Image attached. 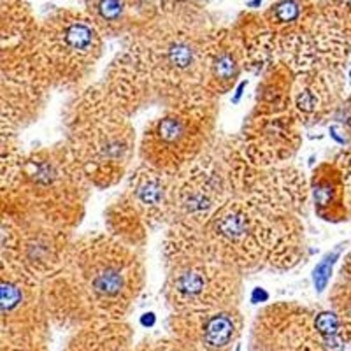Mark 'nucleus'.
Returning <instances> with one entry per match:
<instances>
[{"mask_svg":"<svg viewBox=\"0 0 351 351\" xmlns=\"http://www.w3.org/2000/svg\"><path fill=\"white\" fill-rule=\"evenodd\" d=\"M215 30L206 8L164 4L125 36L102 84L128 116L155 104L169 108L209 97L206 60Z\"/></svg>","mask_w":351,"mask_h":351,"instance_id":"f257e3e1","label":"nucleus"},{"mask_svg":"<svg viewBox=\"0 0 351 351\" xmlns=\"http://www.w3.org/2000/svg\"><path fill=\"white\" fill-rule=\"evenodd\" d=\"M144 283L141 250L97 232L72 239L62 267L43 288L51 322L80 330L125 319Z\"/></svg>","mask_w":351,"mask_h":351,"instance_id":"f03ea898","label":"nucleus"},{"mask_svg":"<svg viewBox=\"0 0 351 351\" xmlns=\"http://www.w3.org/2000/svg\"><path fill=\"white\" fill-rule=\"evenodd\" d=\"M64 130V143L92 188L106 190L127 176L136 155V130L104 84L90 83L72 93L65 104Z\"/></svg>","mask_w":351,"mask_h":351,"instance_id":"7ed1b4c3","label":"nucleus"},{"mask_svg":"<svg viewBox=\"0 0 351 351\" xmlns=\"http://www.w3.org/2000/svg\"><path fill=\"white\" fill-rule=\"evenodd\" d=\"M90 190L67 144L43 146L25 153L11 183L2 188V211L74 232L83 221Z\"/></svg>","mask_w":351,"mask_h":351,"instance_id":"20e7f679","label":"nucleus"},{"mask_svg":"<svg viewBox=\"0 0 351 351\" xmlns=\"http://www.w3.org/2000/svg\"><path fill=\"white\" fill-rule=\"evenodd\" d=\"M164 260V297L172 313L239 307L244 274L204 246L195 232L169 228Z\"/></svg>","mask_w":351,"mask_h":351,"instance_id":"39448f33","label":"nucleus"},{"mask_svg":"<svg viewBox=\"0 0 351 351\" xmlns=\"http://www.w3.org/2000/svg\"><path fill=\"white\" fill-rule=\"evenodd\" d=\"M250 160L237 139H221L171 176L169 228L200 230L223 204L239 193Z\"/></svg>","mask_w":351,"mask_h":351,"instance_id":"423d86ee","label":"nucleus"},{"mask_svg":"<svg viewBox=\"0 0 351 351\" xmlns=\"http://www.w3.org/2000/svg\"><path fill=\"white\" fill-rule=\"evenodd\" d=\"M104 39L83 9L62 8L39 21L34 55L53 90L86 86L104 53Z\"/></svg>","mask_w":351,"mask_h":351,"instance_id":"0eeeda50","label":"nucleus"},{"mask_svg":"<svg viewBox=\"0 0 351 351\" xmlns=\"http://www.w3.org/2000/svg\"><path fill=\"white\" fill-rule=\"evenodd\" d=\"M218 100L209 97L183 100L164 108L144 127L139 143L141 164L176 174L216 143Z\"/></svg>","mask_w":351,"mask_h":351,"instance_id":"6e6552de","label":"nucleus"},{"mask_svg":"<svg viewBox=\"0 0 351 351\" xmlns=\"http://www.w3.org/2000/svg\"><path fill=\"white\" fill-rule=\"evenodd\" d=\"M171 174L139 164L128 176L125 190L104 211L108 234L137 250L152 232L167 223Z\"/></svg>","mask_w":351,"mask_h":351,"instance_id":"1a4fd4ad","label":"nucleus"},{"mask_svg":"<svg viewBox=\"0 0 351 351\" xmlns=\"http://www.w3.org/2000/svg\"><path fill=\"white\" fill-rule=\"evenodd\" d=\"M2 265L44 283L64 263L72 232L32 216L2 211Z\"/></svg>","mask_w":351,"mask_h":351,"instance_id":"9d476101","label":"nucleus"},{"mask_svg":"<svg viewBox=\"0 0 351 351\" xmlns=\"http://www.w3.org/2000/svg\"><path fill=\"white\" fill-rule=\"evenodd\" d=\"M344 337L325 335L316 313L295 302L265 307L252 328V351H344Z\"/></svg>","mask_w":351,"mask_h":351,"instance_id":"9b49d317","label":"nucleus"},{"mask_svg":"<svg viewBox=\"0 0 351 351\" xmlns=\"http://www.w3.org/2000/svg\"><path fill=\"white\" fill-rule=\"evenodd\" d=\"M0 324L2 344L46 346L51 316L44 297L43 283L2 265Z\"/></svg>","mask_w":351,"mask_h":351,"instance_id":"f8f14e48","label":"nucleus"},{"mask_svg":"<svg viewBox=\"0 0 351 351\" xmlns=\"http://www.w3.org/2000/svg\"><path fill=\"white\" fill-rule=\"evenodd\" d=\"M2 121L18 130L34 123L46 108L53 86L40 71L34 46L2 51Z\"/></svg>","mask_w":351,"mask_h":351,"instance_id":"ddd939ff","label":"nucleus"},{"mask_svg":"<svg viewBox=\"0 0 351 351\" xmlns=\"http://www.w3.org/2000/svg\"><path fill=\"white\" fill-rule=\"evenodd\" d=\"M302 123L293 109L265 111L253 109L244 125L239 146L246 158L256 167H274L288 164L300 146Z\"/></svg>","mask_w":351,"mask_h":351,"instance_id":"4468645a","label":"nucleus"},{"mask_svg":"<svg viewBox=\"0 0 351 351\" xmlns=\"http://www.w3.org/2000/svg\"><path fill=\"white\" fill-rule=\"evenodd\" d=\"M243 330L239 307L202 313H172L169 332L172 337L206 351H228Z\"/></svg>","mask_w":351,"mask_h":351,"instance_id":"2eb2a0df","label":"nucleus"},{"mask_svg":"<svg viewBox=\"0 0 351 351\" xmlns=\"http://www.w3.org/2000/svg\"><path fill=\"white\" fill-rule=\"evenodd\" d=\"M247 69V56L234 27H216L206 60V93L211 99L227 95Z\"/></svg>","mask_w":351,"mask_h":351,"instance_id":"dca6fc26","label":"nucleus"},{"mask_svg":"<svg viewBox=\"0 0 351 351\" xmlns=\"http://www.w3.org/2000/svg\"><path fill=\"white\" fill-rule=\"evenodd\" d=\"M337 71H307L295 74L291 109L302 125H315L334 104Z\"/></svg>","mask_w":351,"mask_h":351,"instance_id":"f3484780","label":"nucleus"},{"mask_svg":"<svg viewBox=\"0 0 351 351\" xmlns=\"http://www.w3.org/2000/svg\"><path fill=\"white\" fill-rule=\"evenodd\" d=\"M309 197L318 218L337 223L346 219V180L339 165L325 162L313 171L309 180Z\"/></svg>","mask_w":351,"mask_h":351,"instance_id":"a211bd4d","label":"nucleus"},{"mask_svg":"<svg viewBox=\"0 0 351 351\" xmlns=\"http://www.w3.org/2000/svg\"><path fill=\"white\" fill-rule=\"evenodd\" d=\"M67 351H144L143 348H134L132 330L125 319L108 322L74 332L69 341Z\"/></svg>","mask_w":351,"mask_h":351,"instance_id":"6ab92c4d","label":"nucleus"},{"mask_svg":"<svg viewBox=\"0 0 351 351\" xmlns=\"http://www.w3.org/2000/svg\"><path fill=\"white\" fill-rule=\"evenodd\" d=\"M83 11L106 39L125 37L137 25L130 0H84Z\"/></svg>","mask_w":351,"mask_h":351,"instance_id":"aec40b11","label":"nucleus"},{"mask_svg":"<svg viewBox=\"0 0 351 351\" xmlns=\"http://www.w3.org/2000/svg\"><path fill=\"white\" fill-rule=\"evenodd\" d=\"M322 11L351 39V0H322Z\"/></svg>","mask_w":351,"mask_h":351,"instance_id":"412c9836","label":"nucleus"},{"mask_svg":"<svg viewBox=\"0 0 351 351\" xmlns=\"http://www.w3.org/2000/svg\"><path fill=\"white\" fill-rule=\"evenodd\" d=\"M130 5L132 11H134V16H136L137 25H139L143 21L152 20L155 14H158V11L164 5V0H130Z\"/></svg>","mask_w":351,"mask_h":351,"instance_id":"4be33fe9","label":"nucleus"},{"mask_svg":"<svg viewBox=\"0 0 351 351\" xmlns=\"http://www.w3.org/2000/svg\"><path fill=\"white\" fill-rule=\"evenodd\" d=\"M144 351H206L200 350V348L192 346V344H186L183 341L176 339L172 335L165 337V339H160L156 343H153L152 346H143Z\"/></svg>","mask_w":351,"mask_h":351,"instance_id":"5701e85b","label":"nucleus"},{"mask_svg":"<svg viewBox=\"0 0 351 351\" xmlns=\"http://www.w3.org/2000/svg\"><path fill=\"white\" fill-rule=\"evenodd\" d=\"M339 256V252H334L332 255H327L324 258V262L318 263L315 269V285L318 288V291L325 290L327 287L328 280H330V272H332V265L335 263V258Z\"/></svg>","mask_w":351,"mask_h":351,"instance_id":"b1692460","label":"nucleus"},{"mask_svg":"<svg viewBox=\"0 0 351 351\" xmlns=\"http://www.w3.org/2000/svg\"><path fill=\"white\" fill-rule=\"evenodd\" d=\"M2 351H46V346H34V344H2Z\"/></svg>","mask_w":351,"mask_h":351,"instance_id":"393cba45","label":"nucleus"},{"mask_svg":"<svg viewBox=\"0 0 351 351\" xmlns=\"http://www.w3.org/2000/svg\"><path fill=\"white\" fill-rule=\"evenodd\" d=\"M339 281L341 283L348 285V287H351V253L346 256V260H344V263H343V267H341Z\"/></svg>","mask_w":351,"mask_h":351,"instance_id":"a878e982","label":"nucleus"},{"mask_svg":"<svg viewBox=\"0 0 351 351\" xmlns=\"http://www.w3.org/2000/svg\"><path fill=\"white\" fill-rule=\"evenodd\" d=\"M211 0H164V4L192 5V8H206Z\"/></svg>","mask_w":351,"mask_h":351,"instance_id":"bb28decb","label":"nucleus"}]
</instances>
